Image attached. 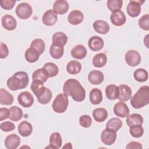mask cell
Returning a JSON list of instances; mask_svg holds the SVG:
<instances>
[{
	"instance_id": "19",
	"label": "cell",
	"mask_w": 149,
	"mask_h": 149,
	"mask_svg": "<svg viewBox=\"0 0 149 149\" xmlns=\"http://www.w3.org/2000/svg\"><path fill=\"white\" fill-rule=\"evenodd\" d=\"M69 7L68 2L66 1L58 0L55 1L53 5V10L56 14L63 15L68 11Z\"/></svg>"
},
{
	"instance_id": "9",
	"label": "cell",
	"mask_w": 149,
	"mask_h": 149,
	"mask_svg": "<svg viewBox=\"0 0 149 149\" xmlns=\"http://www.w3.org/2000/svg\"><path fill=\"white\" fill-rule=\"evenodd\" d=\"M17 101L23 107L29 108L34 103V98L30 92L23 91L19 94Z\"/></svg>"
},
{
	"instance_id": "5",
	"label": "cell",
	"mask_w": 149,
	"mask_h": 149,
	"mask_svg": "<svg viewBox=\"0 0 149 149\" xmlns=\"http://www.w3.org/2000/svg\"><path fill=\"white\" fill-rule=\"evenodd\" d=\"M15 12L19 18L25 20L29 18L31 16L33 9L29 3L26 2H22L16 6Z\"/></svg>"
},
{
	"instance_id": "18",
	"label": "cell",
	"mask_w": 149,
	"mask_h": 149,
	"mask_svg": "<svg viewBox=\"0 0 149 149\" xmlns=\"http://www.w3.org/2000/svg\"><path fill=\"white\" fill-rule=\"evenodd\" d=\"M88 80L90 83L94 85L100 84L104 79V74L100 70H91L88 74Z\"/></svg>"
},
{
	"instance_id": "42",
	"label": "cell",
	"mask_w": 149,
	"mask_h": 149,
	"mask_svg": "<svg viewBox=\"0 0 149 149\" xmlns=\"http://www.w3.org/2000/svg\"><path fill=\"white\" fill-rule=\"evenodd\" d=\"M52 97V94L51 91L48 88H45V90L44 93L40 97H37V99L38 102L41 104H48L51 100Z\"/></svg>"
},
{
	"instance_id": "33",
	"label": "cell",
	"mask_w": 149,
	"mask_h": 149,
	"mask_svg": "<svg viewBox=\"0 0 149 149\" xmlns=\"http://www.w3.org/2000/svg\"><path fill=\"white\" fill-rule=\"evenodd\" d=\"M45 88L46 87L44 86V83L37 80H33L31 84V90L37 98L44 93Z\"/></svg>"
},
{
	"instance_id": "38",
	"label": "cell",
	"mask_w": 149,
	"mask_h": 149,
	"mask_svg": "<svg viewBox=\"0 0 149 149\" xmlns=\"http://www.w3.org/2000/svg\"><path fill=\"white\" fill-rule=\"evenodd\" d=\"M122 126V121L118 118L110 119L106 124V128L112 129L117 132Z\"/></svg>"
},
{
	"instance_id": "39",
	"label": "cell",
	"mask_w": 149,
	"mask_h": 149,
	"mask_svg": "<svg viewBox=\"0 0 149 149\" xmlns=\"http://www.w3.org/2000/svg\"><path fill=\"white\" fill-rule=\"evenodd\" d=\"M43 68L47 71L49 77H55L59 72V68L58 66L52 62H47L45 63Z\"/></svg>"
},
{
	"instance_id": "37",
	"label": "cell",
	"mask_w": 149,
	"mask_h": 149,
	"mask_svg": "<svg viewBox=\"0 0 149 149\" xmlns=\"http://www.w3.org/2000/svg\"><path fill=\"white\" fill-rule=\"evenodd\" d=\"M133 77L139 82H144L147 80L148 74L146 70L143 68H139L134 72Z\"/></svg>"
},
{
	"instance_id": "21",
	"label": "cell",
	"mask_w": 149,
	"mask_h": 149,
	"mask_svg": "<svg viewBox=\"0 0 149 149\" xmlns=\"http://www.w3.org/2000/svg\"><path fill=\"white\" fill-rule=\"evenodd\" d=\"M93 28L96 32L101 34H107L110 29L108 23L102 20H95L93 23Z\"/></svg>"
},
{
	"instance_id": "27",
	"label": "cell",
	"mask_w": 149,
	"mask_h": 149,
	"mask_svg": "<svg viewBox=\"0 0 149 149\" xmlns=\"http://www.w3.org/2000/svg\"><path fill=\"white\" fill-rule=\"evenodd\" d=\"M92 115L94 120L98 122H102L108 118L107 111L103 108H97L93 110Z\"/></svg>"
},
{
	"instance_id": "10",
	"label": "cell",
	"mask_w": 149,
	"mask_h": 149,
	"mask_svg": "<svg viewBox=\"0 0 149 149\" xmlns=\"http://www.w3.org/2000/svg\"><path fill=\"white\" fill-rule=\"evenodd\" d=\"M129 109L126 104L123 101L118 102L113 107V112L115 115L122 118L127 116L129 114Z\"/></svg>"
},
{
	"instance_id": "29",
	"label": "cell",
	"mask_w": 149,
	"mask_h": 149,
	"mask_svg": "<svg viewBox=\"0 0 149 149\" xmlns=\"http://www.w3.org/2000/svg\"><path fill=\"white\" fill-rule=\"evenodd\" d=\"M105 95L110 100H115L118 98L119 88L115 84H109L105 88Z\"/></svg>"
},
{
	"instance_id": "7",
	"label": "cell",
	"mask_w": 149,
	"mask_h": 149,
	"mask_svg": "<svg viewBox=\"0 0 149 149\" xmlns=\"http://www.w3.org/2000/svg\"><path fill=\"white\" fill-rule=\"evenodd\" d=\"M116 139V132L108 128L102 130L101 134V141L105 145L111 146L113 144Z\"/></svg>"
},
{
	"instance_id": "44",
	"label": "cell",
	"mask_w": 149,
	"mask_h": 149,
	"mask_svg": "<svg viewBox=\"0 0 149 149\" xmlns=\"http://www.w3.org/2000/svg\"><path fill=\"white\" fill-rule=\"evenodd\" d=\"M138 24L139 27L143 30H149V15L146 14L142 16L139 20Z\"/></svg>"
},
{
	"instance_id": "11",
	"label": "cell",
	"mask_w": 149,
	"mask_h": 149,
	"mask_svg": "<svg viewBox=\"0 0 149 149\" xmlns=\"http://www.w3.org/2000/svg\"><path fill=\"white\" fill-rule=\"evenodd\" d=\"M110 20L114 26H121L125 23L126 17L124 13L120 10L113 12L111 14Z\"/></svg>"
},
{
	"instance_id": "16",
	"label": "cell",
	"mask_w": 149,
	"mask_h": 149,
	"mask_svg": "<svg viewBox=\"0 0 149 149\" xmlns=\"http://www.w3.org/2000/svg\"><path fill=\"white\" fill-rule=\"evenodd\" d=\"M119 96L118 98L120 101H127L132 97V90L130 87L126 84H121L118 86Z\"/></svg>"
},
{
	"instance_id": "2",
	"label": "cell",
	"mask_w": 149,
	"mask_h": 149,
	"mask_svg": "<svg viewBox=\"0 0 149 149\" xmlns=\"http://www.w3.org/2000/svg\"><path fill=\"white\" fill-rule=\"evenodd\" d=\"M29 83L28 74L26 72L19 71L16 72L9 77L6 82L8 87L12 91L26 88Z\"/></svg>"
},
{
	"instance_id": "30",
	"label": "cell",
	"mask_w": 149,
	"mask_h": 149,
	"mask_svg": "<svg viewBox=\"0 0 149 149\" xmlns=\"http://www.w3.org/2000/svg\"><path fill=\"white\" fill-rule=\"evenodd\" d=\"M40 54L36 49L30 47L25 52V59L30 63H34L39 59Z\"/></svg>"
},
{
	"instance_id": "45",
	"label": "cell",
	"mask_w": 149,
	"mask_h": 149,
	"mask_svg": "<svg viewBox=\"0 0 149 149\" xmlns=\"http://www.w3.org/2000/svg\"><path fill=\"white\" fill-rule=\"evenodd\" d=\"M79 123L81 126L85 128H88L91 125L92 119L91 116L88 115H82L79 118Z\"/></svg>"
},
{
	"instance_id": "12",
	"label": "cell",
	"mask_w": 149,
	"mask_h": 149,
	"mask_svg": "<svg viewBox=\"0 0 149 149\" xmlns=\"http://www.w3.org/2000/svg\"><path fill=\"white\" fill-rule=\"evenodd\" d=\"M1 24L5 29L11 31L16 29L17 22L13 16L10 15H5L1 19Z\"/></svg>"
},
{
	"instance_id": "8",
	"label": "cell",
	"mask_w": 149,
	"mask_h": 149,
	"mask_svg": "<svg viewBox=\"0 0 149 149\" xmlns=\"http://www.w3.org/2000/svg\"><path fill=\"white\" fill-rule=\"evenodd\" d=\"M145 1H130L126 8L129 16L132 17L138 16L141 12V5Z\"/></svg>"
},
{
	"instance_id": "15",
	"label": "cell",
	"mask_w": 149,
	"mask_h": 149,
	"mask_svg": "<svg viewBox=\"0 0 149 149\" xmlns=\"http://www.w3.org/2000/svg\"><path fill=\"white\" fill-rule=\"evenodd\" d=\"M58 20L57 14H56L54 11L52 9H49L45 12L42 17V23L48 26H51L54 25Z\"/></svg>"
},
{
	"instance_id": "35",
	"label": "cell",
	"mask_w": 149,
	"mask_h": 149,
	"mask_svg": "<svg viewBox=\"0 0 149 149\" xmlns=\"http://www.w3.org/2000/svg\"><path fill=\"white\" fill-rule=\"evenodd\" d=\"M9 119L12 121L17 122L20 120L23 116L22 109L17 106H12L10 108Z\"/></svg>"
},
{
	"instance_id": "48",
	"label": "cell",
	"mask_w": 149,
	"mask_h": 149,
	"mask_svg": "<svg viewBox=\"0 0 149 149\" xmlns=\"http://www.w3.org/2000/svg\"><path fill=\"white\" fill-rule=\"evenodd\" d=\"M9 54V49L7 45L1 42L0 44V58L1 59H4L8 56Z\"/></svg>"
},
{
	"instance_id": "32",
	"label": "cell",
	"mask_w": 149,
	"mask_h": 149,
	"mask_svg": "<svg viewBox=\"0 0 149 149\" xmlns=\"http://www.w3.org/2000/svg\"><path fill=\"white\" fill-rule=\"evenodd\" d=\"M81 70V65L77 61H70L66 65V70L70 74H76Z\"/></svg>"
},
{
	"instance_id": "43",
	"label": "cell",
	"mask_w": 149,
	"mask_h": 149,
	"mask_svg": "<svg viewBox=\"0 0 149 149\" xmlns=\"http://www.w3.org/2000/svg\"><path fill=\"white\" fill-rule=\"evenodd\" d=\"M129 133L130 135L135 138L141 137L144 133V129L141 125H136L130 126Z\"/></svg>"
},
{
	"instance_id": "28",
	"label": "cell",
	"mask_w": 149,
	"mask_h": 149,
	"mask_svg": "<svg viewBox=\"0 0 149 149\" xmlns=\"http://www.w3.org/2000/svg\"><path fill=\"white\" fill-rule=\"evenodd\" d=\"M13 102V95L6 90L1 88L0 89V102L2 105H10Z\"/></svg>"
},
{
	"instance_id": "23",
	"label": "cell",
	"mask_w": 149,
	"mask_h": 149,
	"mask_svg": "<svg viewBox=\"0 0 149 149\" xmlns=\"http://www.w3.org/2000/svg\"><path fill=\"white\" fill-rule=\"evenodd\" d=\"M49 54L54 59L61 58L64 54V46L52 43L49 48Z\"/></svg>"
},
{
	"instance_id": "26",
	"label": "cell",
	"mask_w": 149,
	"mask_h": 149,
	"mask_svg": "<svg viewBox=\"0 0 149 149\" xmlns=\"http://www.w3.org/2000/svg\"><path fill=\"white\" fill-rule=\"evenodd\" d=\"M49 77L47 71L42 68H40L36 70L32 75V79L33 80H37L42 82V83H45Z\"/></svg>"
},
{
	"instance_id": "3",
	"label": "cell",
	"mask_w": 149,
	"mask_h": 149,
	"mask_svg": "<svg viewBox=\"0 0 149 149\" xmlns=\"http://www.w3.org/2000/svg\"><path fill=\"white\" fill-rule=\"evenodd\" d=\"M149 103V87L144 86L131 97L130 104L135 109H139L148 105Z\"/></svg>"
},
{
	"instance_id": "52",
	"label": "cell",
	"mask_w": 149,
	"mask_h": 149,
	"mask_svg": "<svg viewBox=\"0 0 149 149\" xmlns=\"http://www.w3.org/2000/svg\"><path fill=\"white\" fill-rule=\"evenodd\" d=\"M62 148H72V144L70 143H68L66 144H65V145L64 146L62 147Z\"/></svg>"
},
{
	"instance_id": "36",
	"label": "cell",
	"mask_w": 149,
	"mask_h": 149,
	"mask_svg": "<svg viewBox=\"0 0 149 149\" xmlns=\"http://www.w3.org/2000/svg\"><path fill=\"white\" fill-rule=\"evenodd\" d=\"M52 43L65 45L68 42V37L66 34L62 32H56L52 36Z\"/></svg>"
},
{
	"instance_id": "1",
	"label": "cell",
	"mask_w": 149,
	"mask_h": 149,
	"mask_svg": "<svg viewBox=\"0 0 149 149\" xmlns=\"http://www.w3.org/2000/svg\"><path fill=\"white\" fill-rule=\"evenodd\" d=\"M63 94L66 96H71L76 102L83 101L86 97V90L80 83L74 79L67 80L63 86Z\"/></svg>"
},
{
	"instance_id": "22",
	"label": "cell",
	"mask_w": 149,
	"mask_h": 149,
	"mask_svg": "<svg viewBox=\"0 0 149 149\" xmlns=\"http://www.w3.org/2000/svg\"><path fill=\"white\" fill-rule=\"evenodd\" d=\"M87 53V51L86 48L84 45L80 44L74 47L70 51L72 56L77 59H84L86 57Z\"/></svg>"
},
{
	"instance_id": "17",
	"label": "cell",
	"mask_w": 149,
	"mask_h": 149,
	"mask_svg": "<svg viewBox=\"0 0 149 149\" xmlns=\"http://www.w3.org/2000/svg\"><path fill=\"white\" fill-rule=\"evenodd\" d=\"M84 19L83 13L79 10H74L70 12L68 16L69 23L72 25H77L81 23Z\"/></svg>"
},
{
	"instance_id": "47",
	"label": "cell",
	"mask_w": 149,
	"mask_h": 149,
	"mask_svg": "<svg viewBox=\"0 0 149 149\" xmlns=\"http://www.w3.org/2000/svg\"><path fill=\"white\" fill-rule=\"evenodd\" d=\"M16 3V1L14 0H1L0 1L1 6L5 10L12 9Z\"/></svg>"
},
{
	"instance_id": "50",
	"label": "cell",
	"mask_w": 149,
	"mask_h": 149,
	"mask_svg": "<svg viewBox=\"0 0 149 149\" xmlns=\"http://www.w3.org/2000/svg\"><path fill=\"white\" fill-rule=\"evenodd\" d=\"M143 147L141 143L137 141H131L127 144L126 146V148H137V149H142Z\"/></svg>"
},
{
	"instance_id": "4",
	"label": "cell",
	"mask_w": 149,
	"mask_h": 149,
	"mask_svg": "<svg viewBox=\"0 0 149 149\" xmlns=\"http://www.w3.org/2000/svg\"><path fill=\"white\" fill-rule=\"evenodd\" d=\"M69 100L68 96L64 94L61 93L57 95L54 100L52 107L53 110L58 113H62L65 112L68 108Z\"/></svg>"
},
{
	"instance_id": "14",
	"label": "cell",
	"mask_w": 149,
	"mask_h": 149,
	"mask_svg": "<svg viewBox=\"0 0 149 149\" xmlns=\"http://www.w3.org/2000/svg\"><path fill=\"white\" fill-rule=\"evenodd\" d=\"M20 138L16 134L8 135L5 140V146L8 149H16L20 144Z\"/></svg>"
},
{
	"instance_id": "6",
	"label": "cell",
	"mask_w": 149,
	"mask_h": 149,
	"mask_svg": "<svg viewBox=\"0 0 149 149\" xmlns=\"http://www.w3.org/2000/svg\"><path fill=\"white\" fill-rule=\"evenodd\" d=\"M125 59L129 66L134 67L140 63L141 58L140 54L137 51L131 49L126 53Z\"/></svg>"
},
{
	"instance_id": "13",
	"label": "cell",
	"mask_w": 149,
	"mask_h": 149,
	"mask_svg": "<svg viewBox=\"0 0 149 149\" xmlns=\"http://www.w3.org/2000/svg\"><path fill=\"white\" fill-rule=\"evenodd\" d=\"M88 45L91 51H99L104 47V42L101 37L95 36L90 38Z\"/></svg>"
},
{
	"instance_id": "25",
	"label": "cell",
	"mask_w": 149,
	"mask_h": 149,
	"mask_svg": "<svg viewBox=\"0 0 149 149\" xmlns=\"http://www.w3.org/2000/svg\"><path fill=\"white\" fill-rule=\"evenodd\" d=\"M90 101L93 105H98L102 101V93L101 90L97 88H93L89 94Z\"/></svg>"
},
{
	"instance_id": "46",
	"label": "cell",
	"mask_w": 149,
	"mask_h": 149,
	"mask_svg": "<svg viewBox=\"0 0 149 149\" xmlns=\"http://www.w3.org/2000/svg\"><path fill=\"white\" fill-rule=\"evenodd\" d=\"M0 128L3 132H8L13 130L15 129V125L12 122L6 121L1 123Z\"/></svg>"
},
{
	"instance_id": "24",
	"label": "cell",
	"mask_w": 149,
	"mask_h": 149,
	"mask_svg": "<svg viewBox=\"0 0 149 149\" xmlns=\"http://www.w3.org/2000/svg\"><path fill=\"white\" fill-rule=\"evenodd\" d=\"M32 132L33 126L30 122L26 120L21 122L18 126V132L23 137L29 136Z\"/></svg>"
},
{
	"instance_id": "49",
	"label": "cell",
	"mask_w": 149,
	"mask_h": 149,
	"mask_svg": "<svg viewBox=\"0 0 149 149\" xmlns=\"http://www.w3.org/2000/svg\"><path fill=\"white\" fill-rule=\"evenodd\" d=\"M10 116V109L7 108H0V120L2 121L7 118H9Z\"/></svg>"
},
{
	"instance_id": "34",
	"label": "cell",
	"mask_w": 149,
	"mask_h": 149,
	"mask_svg": "<svg viewBox=\"0 0 149 149\" xmlns=\"http://www.w3.org/2000/svg\"><path fill=\"white\" fill-rule=\"evenodd\" d=\"M107 62V57L104 53H98L96 54L93 59V65L96 68H102Z\"/></svg>"
},
{
	"instance_id": "51",
	"label": "cell",
	"mask_w": 149,
	"mask_h": 149,
	"mask_svg": "<svg viewBox=\"0 0 149 149\" xmlns=\"http://www.w3.org/2000/svg\"><path fill=\"white\" fill-rule=\"evenodd\" d=\"M148 36H149V35L147 34V35L146 36L145 38L144 39V44L146 45V47L148 48V45L147 43H148Z\"/></svg>"
},
{
	"instance_id": "40",
	"label": "cell",
	"mask_w": 149,
	"mask_h": 149,
	"mask_svg": "<svg viewBox=\"0 0 149 149\" xmlns=\"http://www.w3.org/2000/svg\"><path fill=\"white\" fill-rule=\"evenodd\" d=\"M108 9L112 12L120 10L122 8L123 1L122 0H108L107 2Z\"/></svg>"
},
{
	"instance_id": "31",
	"label": "cell",
	"mask_w": 149,
	"mask_h": 149,
	"mask_svg": "<svg viewBox=\"0 0 149 149\" xmlns=\"http://www.w3.org/2000/svg\"><path fill=\"white\" fill-rule=\"evenodd\" d=\"M126 121L129 127L136 125H142L143 123V118L139 113H132L127 115Z\"/></svg>"
},
{
	"instance_id": "41",
	"label": "cell",
	"mask_w": 149,
	"mask_h": 149,
	"mask_svg": "<svg viewBox=\"0 0 149 149\" xmlns=\"http://www.w3.org/2000/svg\"><path fill=\"white\" fill-rule=\"evenodd\" d=\"M30 47L36 49L37 51L39 52V53L42 54L45 48V44L44 41L41 38H36L33 40V41L30 44Z\"/></svg>"
},
{
	"instance_id": "20",
	"label": "cell",
	"mask_w": 149,
	"mask_h": 149,
	"mask_svg": "<svg viewBox=\"0 0 149 149\" xmlns=\"http://www.w3.org/2000/svg\"><path fill=\"white\" fill-rule=\"evenodd\" d=\"M62 144V139L59 132L52 133L49 137V146L46 148L58 149L61 147Z\"/></svg>"
}]
</instances>
